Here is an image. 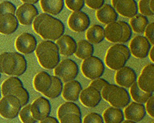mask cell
Returning a JSON list of instances; mask_svg holds the SVG:
<instances>
[{
  "label": "cell",
  "instance_id": "d590c367",
  "mask_svg": "<svg viewBox=\"0 0 154 123\" xmlns=\"http://www.w3.org/2000/svg\"><path fill=\"white\" fill-rule=\"evenodd\" d=\"M118 22L120 23V25L121 26L122 28V38L120 39V44H124L126 42L129 41L131 39L132 35V28H131L128 22H126V21L120 20L118 21Z\"/></svg>",
  "mask_w": 154,
  "mask_h": 123
},
{
  "label": "cell",
  "instance_id": "5bb4252c",
  "mask_svg": "<svg viewBox=\"0 0 154 123\" xmlns=\"http://www.w3.org/2000/svg\"><path fill=\"white\" fill-rule=\"evenodd\" d=\"M37 46V40L33 34L24 32L20 34L15 40V47L20 53L30 54L34 52Z\"/></svg>",
  "mask_w": 154,
  "mask_h": 123
},
{
  "label": "cell",
  "instance_id": "9f6ffc18",
  "mask_svg": "<svg viewBox=\"0 0 154 123\" xmlns=\"http://www.w3.org/2000/svg\"><path fill=\"white\" fill-rule=\"evenodd\" d=\"M152 123H154V122H152Z\"/></svg>",
  "mask_w": 154,
  "mask_h": 123
},
{
  "label": "cell",
  "instance_id": "7c38bea8",
  "mask_svg": "<svg viewBox=\"0 0 154 123\" xmlns=\"http://www.w3.org/2000/svg\"><path fill=\"white\" fill-rule=\"evenodd\" d=\"M90 25V20L88 15L83 11L73 12L68 19V26L76 32H83L88 29Z\"/></svg>",
  "mask_w": 154,
  "mask_h": 123
},
{
  "label": "cell",
  "instance_id": "484cf974",
  "mask_svg": "<svg viewBox=\"0 0 154 123\" xmlns=\"http://www.w3.org/2000/svg\"><path fill=\"white\" fill-rule=\"evenodd\" d=\"M41 8L45 13L57 15L64 8V0H40Z\"/></svg>",
  "mask_w": 154,
  "mask_h": 123
},
{
  "label": "cell",
  "instance_id": "ab89813d",
  "mask_svg": "<svg viewBox=\"0 0 154 123\" xmlns=\"http://www.w3.org/2000/svg\"><path fill=\"white\" fill-rule=\"evenodd\" d=\"M82 123H105L103 118L97 112H90L83 119Z\"/></svg>",
  "mask_w": 154,
  "mask_h": 123
},
{
  "label": "cell",
  "instance_id": "f546056e",
  "mask_svg": "<svg viewBox=\"0 0 154 123\" xmlns=\"http://www.w3.org/2000/svg\"><path fill=\"white\" fill-rule=\"evenodd\" d=\"M149 24V20L147 16L142 14H136L130 20V27L135 32L144 33Z\"/></svg>",
  "mask_w": 154,
  "mask_h": 123
},
{
  "label": "cell",
  "instance_id": "8d00e7d4",
  "mask_svg": "<svg viewBox=\"0 0 154 123\" xmlns=\"http://www.w3.org/2000/svg\"><path fill=\"white\" fill-rule=\"evenodd\" d=\"M150 0H140L138 2V8L141 14L145 16H153L154 12L150 9Z\"/></svg>",
  "mask_w": 154,
  "mask_h": 123
},
{
  "label": "cell",
  "instance_id": "60d3db41",
  "mask_svg": "<svg viewBox=\"0 0 154 123\" xmlns=\"http://www.w3.org/2000/svg\"><path fill=\"white\" fill-rule=\"evenodd\" d=\"M60 121V123H82V118L77 114L69 113L64 116Z\"/></svg>",
  "mask_w": 154,
  "mask_h": 123
},
{
  "label": "cell",
  "instance_id": "8992f818",
  "mask_svg": "<svg viewBox=\"0 0 154 123\" xmlns=\"http://www.w3.org/2000/svg\"><path fill=\"white\" fill-rule=\"evenodd\" d=\"M79 73L77 63L70 58L63 60L54 68V76L60 78L62 82H67L73 80Z\"/></svg>",
  "mask_w": 154,
  "mask_h": 123
},
{
  "label": "cell",
  "instance_id": "74e56055",
  "mask_svg": "<svg viewBox=\"0 0 154 123\" xmlns=\"http://www.w3.org/2000/svg\"><path fill=\"white\" fill-rule=\"evenodd\" d=\"M65 4L69 10L74 12L81 11L84 7V0H65Z\"/></svg>",
  "mask_w": 154,
  "mask_h": 123
},
{
  "label": "cell",
  "instance_id": "7dc6e473",
  "mask_svg": "<svg viewBox=\"0 0 154 123\" xmlns=\"http://www.w3.org/2000/svg\"><path fill=\"white\" fill-rule=\"evenodd\" d=\"M115 86L116 85H114V84L109 83V84H108L107 86H105L102 88V91H101V95H102V98L103 99H105L106 101H107V100H108V94H109V93L111 92V90H112L113 88L115 87Z\"/></svg>",
  "mask_w": 154,
  "mask_h": 123
},
{
  "label": "cell",
  "instance_id": "836d02e7",
  "mask_svg": "<svg viewBox=\"0 0 154 123\" xmlns=\"http://www.w3.org/2000/svg\"><path fill=\"white\" fill-rule=\"evenodd\" d=\"M16 59V66L12 76H19L23 74L27 69V62L25 57L20 52H12Z\"/></svg>",
  "mask_w": 154,
  "mask_h": 123
},
{
  "label": "cell",
  "instance_id": "4316f807",
  "mask_svg": "<svg viewBox=\"0 0 154 123\" xmlns=\"http://www.w3.org/2000/svg\"><path fill=\"white\" fill-rule=\"evenodd\" d=\"M86 38L87 41L92 44H98L103 41L105 39V32L104 28L100 25H93L89 27L86 32Z\"/></svg>",
  "mask_w": 154,
  "mask_h": 123
},
{
  "label": "cell",
  "instance_id": "ffe728a7",
  "mask_svg": "<svg viewBox=\"0 0 154 123\" xmlns=\"http://www.w3.org/2000/svg\"><path fill=\"white\" fill-rule=\"evenodd\" d=\"M56 44L59 48L60 54L66 56H69L76 52L77 42L72 36L69 34H63L57 39Z\"/></svg>",
  "mask_w": 154,
  "mask_h": 123
},
{
  "label": "cell",
  "instance_id": "8fae6325",
  "mask_svg": "<svg viewBox=\"0 0 154 123\" xmlns=\"http://www.w3.org/2000/svg\"><path fill=\"white\" fill-rule=\"evenodd\" d=\"M32 116L36 121H42L49 116L51 106L49 100L45 97H39L32 102L30 106Z\"/></svg>",
  "mask_w": 154,
  "mask_h": 123
},
{
  "label": "cell",
  "instance_id": "f5cc1de1",
  "mask_svg": "<svg viewBox=\"0 0 154 123\" xmlns=\"http://www.w3.org/2000/svg\"><path fill=\"white\" fill-rule=\"evenodd\" d=\"M121 123H136V122H134L129 121V120H125V121L122 122Z\"/></svg>",
  "mask_w": 154,
  "mask_h": 123
},
{
  "label": "cell",
  "instance_id": "4fadbf2b",
  "mask_svg": "<svg viewBox=\"0 0 154 123\" xmlns=\"http://www.w3.org/2000/svg\"><path fill=\"white\" fill-rule=\"evenodd\" d=\"M111 6L121 16L132 18L138 14V4L135 0H111Z\"/></svg>",
  "mask_w": 154,
  "mask_h": 123
},
{
  "label": "cell",
  "instance_id": "9a60e30c",
  "mask_svg": "<svg viewBox=\"0 0 154 123\" xmlns=\"http://www.w3.org/2000/svg\"><path fill=\"white\" fill-rule=\"evenodd\" d=\"M138 86L146 92L153 93L154 92V64L153 63L147 64L143 68L141 75L138 79Z\"/></svg>",
  "mask_w": 154,
  "mask_h": 123
},
{
  "label": "cell",
  "instance_id": "cb8c5ba5",
  "mask_svg": "<svg viewBox=\"0 0 154 123\" xmlns=\"http://www.w3.org/2000/svg\"><path fill=\"white\" fill-rule=\"evenodd\" d=\"M52 82L51 76L46 71H41L35 75L33 80L35 89L44 94L50 88Z\"/></svg>",
  "mask_w": 154,
  "mask_h": 123
},
{
  "label": "cell",
  "instance_id": "11a10c76",
  "mask_svg": "<svg viewBox=\"0 0 154 123\" xmlns=\"http://www.w3.org/2000/svg\"><path fill=\"white\" fill-rule=\"evenodd\" d=\"M0 78H1V73H0Z\"/></svg>",
  "mask_w": 154,
  "mask_h": 123
},
{
  "label": "cell",
  "instance_id": "db71d44e",
  "mask_svg": "<svg viewBox=\"0 0 154 123\" xmlns=\"http://www.w3.org/2000/svg\"><path fill=\"white\" fill-rule=\"evenodd\" d=\"M0 97H1V89H0Z\"/></svg>",
  "mask_w": 154,
  "mask_h": 123
},
{
  "label": "cell",
  "instance_id": "7a4b0ae2",
  "mask_svg": "<svg viewBox=\"0 0 154 123\" xmlns=\"http://www.w3.org/2000/svg\"><path fill=\"white\" fill-rule=\"evenodd\" d=\"M129 47L123 44H116L108 50L105 56V64L112 70H117L126 65L130 58Z\"/></svg>",
  "mask_w": 154,
  "mask_h": 123
},
{
  "label": "cell",
  "instance_id": "f907efd6",
  "mask_svg": "<svg viewBox=\"0 0 154 123\" xmlns=\"http://www.w3.org/2000/svg\"><path fill=\"white\" fill-rule=\"evenodd\" d=\"M154 46H152L151 49H150V52H149V56H150V58L153 62H154Z\"/></svg>",
  "mask_w": 154,
  "mask_h": 123
},
{
  "label": "cell",
  "instance_id": "277c9868",
  "mask_svg": "<svg viewBox=\"0 0 154 123\" xmlns=\"http://www.w3.org/2000/svg\"><path fill=\"white\" fill-rule=\"evenodd\" d=\"M65 33V26L60 20L49 15L39 26L38 33L45 40H57Z\"/></svg>",
  "mask_w": 154,
  "mask_h": 123
},
{
  "label": "cell",
  "instance_id": "816d5d0a",
  "mask_svg": "<svg viewBox=\"0 0 154 123\" xmlns=\"http://www.w3.org/2000/svg\"><path fill=\"white\" fill-rule=\"evenodd\" d=\"M153 5H154V0H150V9H151V10H153V11L154 12Z\"/></svg>",
  "mask_w": 154,
  "mask_h": 123
},
{
  "label": "cell",
  "instance_id": "52a82bcc",
  "mask_svg": "<svg viewBox=\"0 0 154 123\" xmlns=\"http://www.w3.org/2000/svg\"><path fill=\"white\" fill-rule=\"evenodd\" d=\"M21 106L19 99L14 95L3 96L0 100V116L7 119L15 118L20 111Z\"/></svg>",
  "mask_w": 154,
  "mask_h": 123
},
{
  "label": "cell",
  "instance_id": "2e32d148",
  "mask_svg": "<svg viewBox=\"0 0 154 123\" xmlns=\"http://www.w3.org/2000/svg\"><path fill=\"white\" fill-rule=\"evenodd\" d=\"M137 78L136 72L128 66H124L117 70L115 74L116 82L123 88H130L131 86L136 82Z\"/></svg>",
  "mask_w": 154,
  "mask_h": 123
},
{
  "label": "cell",
  "instance_id": "ac0fdd59",
  "mask_svg": "<svg viewBox=\"0 0 154 123\" xmlns=\"http://www.w3.org/2000/svg\"><path fill=\"white\" fill-rule=\"evenodd\" d=\"M124 117L126 120L138 122H141L146 116L145 106L143 104L132 102L126 106L124 110Z\"/></svg>",
  "mask_w": 154,
  "mask_h": 123
},
{
  "label": "cell",
  "instance_id": "603a6c76",
  "mask_svg": "<svg viewBox=\"0 0 154 123\" xmlns=\"http://www.w3.org/2000/svg\"><path fill=\"white\" fill-rule=\"evenodd\" d=\"M16 66V59L13 52H5L0 54V73L12 76Z\"/></svg>",
  "mask_w": 154,
  "mask_h": 123
},
{
  "label": "cell",
  "instance_id": "1f68e13d",
  "mask_svg": "<svg viewBox=\"0 0 154 123\" xmlns=\"http://www.w3.org/2000/svg\"><path fill=\"white\" fill-rule=\"evenodd\" d=\"M52 82L49 89L44 93V95L49 98H57L62 94L63 84L61 80L57 76H51Z\"/></svg>",
  "mask_w": 154,
  "mask_h": 123
},
{
  "label": "cell",
  "instance_id": "3957f363",
  "mask_svg": "<svg viewBox=\"0 0 154 123\" xmlns=\"http://www.w3.org/2000/svg\"><path fill=\"white\" fill-rule=\"evenodd\" d=\"M3 96L14 95L19 99L21 106L28 104L29 94L23 87V82L17 76H10L4 81L0 88Z\"/></svg>",
  "mask_w": 154,
  "mask_h": 123
},
{
  "label": "cell",
  "instance_id": "b9f144b4",
  "mask_svg": "<svg viewBox=\"0 0 154 123\" xmlns=\"http://www.w3.org/2000/svg\"><path fill=\"white\" fill-rule=\"evenodd\" d=\"M108 84H109V82L105 79H102V78H97V79L93 80L91 82H90V86H91L95 88L96 89H97L98 91H99L101 92V91L102 90V88L107 86Z\"/></svg>",
  "mask_w": 154,
  "mask_h": 123
},
{
  "label": "cell",
  "instance_id": "ee69618b",
  "mask_svg": "<svg viewBox=\"0 0 154 123\" xmlns=\"http://www.w3.org/2000/svg\"><path fill=\"white\" fill-rule=\"evenodd\" d=\"M86 5L93 10H98L105 4V0H84Z\"/></svg>",
  "mask_w": 154,
  "mask_h": 123
},
{
  "label": "cell",
  "instance_id": "44dd1931",
  "mask_svg": "<svg viewBox=\"0 0 154 123\" xmlns=\"http://www.w3.org/2000/svg\"><path fill=\"white\" fill-rule=\"evenodd\" d=\"M19 26L15 14H5L0 16V34L8 35L14 33Z\"/></svg>",
  "mask_w": 154,
  "mask_h": 123
},
{
  "label": "cell",
  "instance_id": "c3c4849f",
  "mask_svg": "<svg viewBox=\"0 0 154 123\" xmlns=\"http://www.w3.org/2000/svg\"><path fill=\"white\" fill-rule=\"evenodd\" d=\"M40 123H60L59 122L58 119L56 118L55 117L53 116H48L45 118H44L43 120L40 122Z\"/></svg>",
  "mask_w": 154,
  "mask_h": 123
},
{
  "label": "cell",
  "instance_id": "30bf717a",
  "mask_svg": "<svg viewBox=\"0 0 154 123\" xmlns=\"http://www.w3.org/2000/svg\"><path fill=\"white\" fill-rule=\"evenodd\" d=\"M38 15V10L34 4L23 3L16 10L15 16L18 22L23 26L32 24L35 18Z\"/></svg>",
  "mask_w": 154,
  "mask_h": 123
},
{
  "label": "cell",
  "instance_id": "681fc988",
  "mask_svg": "<svg viewBox=\"0 0 154 123\" xmlns=\"http://www.w3.org/2000/svg\"><path fill=\"white\" fill-rule=\"evenodd\" d=\"M20 1L23 3L35 4H36V3H38V2L39 0H20Z\"/></svg>",
  "mask_w": 154,
  "mask_h": 123
},
{
  "label": "cell",
  "instance_id": "f6af8a7d",
  "mask_svg": "<svg viewBox=\"0 0 154 123\" xmlns=\"http://www.w3.org/2000/svg\"><path fill=\"white\" fill-rule=\"evenodd\" d=\"M144 33L146 38L150 41L151 45H154V22H150L147 25Z\"/></svg>",
  "mask_w": 154,
  "mask_h": 123
},
{
  "label": "cell",
  "instance_id": "d6a6232c",
  "mask_svg": "<svg viewBox=\"0 0 154 123\" xmlns=\"http://www.w3.org/2000/svg\"><path fill=\"white\" fill-rule=\"evenodd\" d=\"M69 113L77 114V115L81 116V111L79 106H78L76 104L73 103V102L67 101L66 102V103L63 104L59 107L58 111H57L58 119L60 120L64 116Z\"/></svg>",
  "mask_w": 154,
  "mask_h": 123
},
{
  "label": "cell",
  "instance_id": "bcb514c9",
  "mask_svg": "<svg viewBox=\"0 0 154 123\" xmlns=\"http://www.w3.org/2000/svg\"><path fill=\"white\" fill-rule=\"evenodd\" d=\"M153 103H154V96H151L146 102L145 110L148 112L150 117L154 118V109H153Z\"/></svg>",
  "mask_w": 154,
  "mask_h": 123
},
{
  "label": "cell",
  "instance_id": "83f0119b",
  "mask_svg": "<svg viewBox=\"0 0 154 123\" xmlns=\"http://www.w3.org/2000/svg\"><path fill=\"white\" fill-rule=\"evenodd\" d=\"M103 120L105 123H121L124 121L123 112L120 108L110 106L103 112Z\"/></svg>",
  "mask_w": 154,
  "mask_h": 123
},
{
  "label": "cell",
  "instance_id": "4dcf8cb0",
  "mask_svg": "<svg viewBox=\"0 0 154 123\" xmlns=\"http://www.w3.org/2000/svg\"><path fill=\"white\" fill-rule=\"evenodd\" d=\"M130 94L132 98L135 100V102L140 104H144L153 95V93L146 92L141 90L138 86L137 82H134L130 87Z\"/></svg>",
  "mask_w": 154,
  "mask_h": 123
},
{
  "label": "cell",
  "instance_id": "f35d334b",
  "mask_svg": "<svg viewBox=\"0 0 154 123\" xmlns=\"http://www.w3.org/2000/svg\"><path fill=\"white\" fill-rule=\"evenodd\" d=\"M16 6L9 1H4L0 3V16L5 14H15Z\"/></svg>",
  "mask_w": 154,
  "mask_h": 123
},
{
  "label": "cell",
  "instance_id": "7bdbcfd3",
  "mask_svg": "<svg viewBox=\"0 0 154 123\" xmlns=\"http://www.w3.org/2000/svg\"><path fill=\"white\" fill-rule=\"evenodd\" d=\"M49 15L50 14H48L46 13L40 14H38L35 18V20L32 22V28L33 30L35 31V32L38 33V28L39 26H40L41 24H42V22H43Z\"/></svg>",
  "mask_w": 154,
  "mask_h": 123
},
{
  "label": "cell",
  "instance_id": "6da1fadb",
  "mask_svg": "<svg viewBox=\"0 0 154 123\" xmlns=\"http://www.w3.org/2000/svg\"><path fill=\"white\" fill-rule=\"evenodd\" d=\"M35 51L39 64L44 68L52 70L60 63L59 48L52 40H45L40 42Z\"/></svg>",
  "mask_w": 154,
  "mask_h": 123
},
{
  "label": "cell",
  "instance_id": "9c48e42d",
  "mask_svg": "<svg viewBox=\"0 0 154 123\" xmlns=\"http://www.w3.org/2000/svg\"><path fill=\"white\" fill-rule=\"evenodd\" d=\"M130 95L127 90L123 87L115 86L109 93L107 101L111 106L117 108H124L130 103Z\"/></svg>",
  "mask_w": 154,
  "mask_h": 123
},
{
  "label": "cell",
  "instance_id": "e0dca14e",
  "mask_svg": "<svg viewBox=\"0 0 154 123\" xmlns=\"http://www.w3.org/2000/svg\"><path fill=\"white\" fill-rule=\"evenodd\" d=\"M79 98L83 105L87 107H95L102 100L101 92L91 86L82 89L79 95Z\"/></svg>",
  "mask_w": 154,
  "mask_h": 123
},
{
  "label": "cell",
  "instance_id": "5b68a950",
  "mask_svg": "<svg viewBox=\"0 0 154 123\" xmlns=\"http://www.w3.org/2000/svg\"><path fill=\"white\" fill-rule=\"evenodd\" d=\"M81 70L84 76L90 80L101 78L105 72V64L99 57L91 56L85 58L81 64Z\"/></svg>",
  "mask_w": 154,
  "mask_h": 123
},
{
  "label": "cell",
  "instance_id": "e575fe53",
  "mask_svg": "<svg viewBox=\"0 0 154 123\" xmlns=\"http://www.w3.org/2000/svg\"><path fill=\"white\" fill-rule=\"evenodd\" d=\"M30 106L31 104H26L23 107L21 108L18 116H20L21 121L23 123H35L36 120L32 117L30 111Z\"/></svg>",
  "mask_w": 154,
  "mask_h": 123
},
{
  "label": "cell",
  "instance_id": "7402d4cb",
  "mask_svg": "<svg viewBox=\"0 0 154 123\" xmlns=\"http://www.w3.org/2000/svg\"><path fill=\"white\" fill-rule=\"evenodd\" d=\"M96 15L98 20L107 25L111 22H116L118 19V14L109 4H105L102 8L98 9Z\"/></svg>",
  "mask_w": 154,
  "mask_h": 123
},
{
  "label": "cell",
  "instance_id": "d4e9b609",
  "mask_svg": "<svg viewBox=\"0 0 154 123\" xmlns=\"http://www.w3.org/2000/svg\"><path fill=\"white\" fill-rule=\"evenodd\" d=\"M105 38L110 42L119 43L122 38V28L117 21L108 24L105 28Z\"/></svg>",
  "mask_w": 154,
  "mask_h": 123
},
{
  "label": "cell",
  "instance_id": "d6986e66",
  "mask_svg": "<svg viewBox=\"0 0 154 123\" xmlns=\"http://www.w3.org/2000/svg\"><path fill=\"white\" fill-rule=\"evenodd\" d=\"M82 91V86L80 82L73 80L65 83L63 87L62 95L66 100L75 102L79 99V95Z\"/></svg>",
  "mask_w": 154,
  "mask_h": 123
},
{
  "label": "cell",
  "instance_id": "f1b7e54d",
  "mask_svg": "<svg viewBox=\"0 0 154 123\" xmlns=\"http://www.w3.org/2000/svg\"><path fill=\"white\" fill-rule=\"evenodd\" d=\"M94 52V46L87 40H81L77 43V50L75 52L78 58L85 59L93 56Z\"/></svg>",
  "mask_w": 154,
  "mask_h": 123
},
{
  "label": "cell",
  "instance_id": "ba28073f",
  "mask_svg": "<svg viewBox=\"0 0 154 123\" xmlns=\"http://www.w3.org/2000/svg\"><path fill=\"white\" fill-rule=\"evenodd\" d=\"M151 47V44L144 36L138 35L131 40L129 49L131 54L136 58H145L148 56Z\"/></svg>",
  "mask_w": 154,
  "mask_h": 123
}]
</instances>
